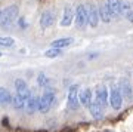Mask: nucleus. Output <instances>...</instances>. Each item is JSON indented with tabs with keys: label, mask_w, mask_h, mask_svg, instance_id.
Listing matches in <instances>:
<instances>
[{
	"label": "nucleus",
	"mask_w": 133,
	"mask_h": 132,
	"mask_svg": "<svg viewBox=\"0 0 133 132\" xmlns=\"http://www.w3.org/2000/svg\"><path fill=\"white\" fill-rule=\"evenodd\" d=\"M16 16H18V6L16 5H10L6 9H3V14H2V18H0V27H2V30L12 28Z\"/></svg>",
	"instance_id": "nucleus-1"
},
{
	"label": "nucleus",
	"mask_w": 133,
	"mask_h": 132,
	"mask_svg": "<svg viewBox=\"0 0 133 132\" xmlns=\"http://www.w3.org/2000/svg\"><path fill=\"white\" fill-rule=\"evenodd\" d=\"M76 25L77 28H86L89 25V15H87V6L78 5L76 9Z\"/></svg>",
	"instance_id": "nucleus-2"
},
{
	"label": "nucleus",
	"mask_w": 133,
	"mask_h": 132,
	"mask_svg": "<svg viewBox=\"0 0 133 132\" xmlns=\"http://www.w3.org/2000/svg\"><path fill=\"white\" fill-rule=\"evenodd\" d=\"M53 103H55V94L52 91H46L44 94L40 97V104H38V111L40 113H48L52 109Z\"/></svg>",
	"instance_id": "nucleus-3"
},
{
	"label": "nucleus",
	"mask_w": 133,
	"mask_h": 132,
	"mask_svg": "<svg viewBox=\"0 0 133 132\" xmlns=\"http://www.w3.org/2000/svg\"><path fill=\"white\" fill-rule=\"evenodd\" d=\"M109 105L114 110H120L123 105V95H121L118 88H115V86H112L109 91Z\"/></svg>",
	"instance_id": "nucleus-4"
},
{
	"label": "nucleus",
	"mask_w": 133,
	"mask_h": 132,
	"mask_svg": "<svg viewBox=\"0 0 133 132\" xmlns=\"http://www.w3.org/2000/svg\"><path fill=\"white\" fill-rule=\"evenodd\" d=\"M80 104V95H78V86L71 85L70 92H68V109L70 110H77Z\"/></svg>",
	"instance_id": "nucleus-5"
},
{
	"label": "nucleus",
	"mask_w": 133,
	"mask_h": 132,
	"mask_svg": "<svg viewBox=\"0 0 133 132\" xmlns=\"http://www.w3.org/2000/svg\"><path fill=\"white\" fill-rule=\"evenodd\" d=\"M87 15H89V25L92 28H96L99 25V8L95 5V3H90L87 5Z\"/></svg>",
	"instance_id": "nucleus-6"
},
{
	"label": "nucleus",
	"mask_w": 133,
	"mask_h": 132,
	"mask_svg": "<svg viewBox=\"0 0 133 132\" xmlns=\"http://www.w3.org/2000/svg\"><path fill=\"white\" fill-rule=\"evenodd\" d=\"M95 99L102 105V107H104V109L107 107V104H108V101H109V94H108V91H107V86L105 85H98L96 86Z\"/></svg>",
	"instance_id": "nucleus-7"
},
{
	"label": "nucleus",
	"mask_w": 133,
	"mask_h": 132,
	"mask_svg": "<svg viewBox=\"0 0 133 132\" xmlns=\"http://www.w3.org/2000/svg\"><path fill=\"white\" fill-rule=\"evenodd\" d=\"M55 22V14L52 10H44L40 16V27L42 28H49Z\"/></svg>",
	"instance_id": "nucleus-8"
},
{
	"label": "nucleus",
	"mask_w": 133,
	"mask_h": 132,
	"mask_svg": "<svg viewBox=\"0 0 133 132\" xmlns=\"http://www.w3.org/2000/svg\"><path fill=\"white\" fill-rule=\"evenodd\" d=\"M120 92L123 95V98H126L127 101L133 98V91H132V86H130V82L127 79H123V80L120 82V86H118Z\"/></svg>",
	"instance_id": "nucleus-9"
},
{
	"label": "nucleus",
	"mask_w": 133,
	"mask_h": 132,
	"mask_svg": "<svg viewBox=\"0 0 133 132\" xmlns=\"http://www.w3.org/2000/svg\"><path fill=\"white\" fill-rule=\"evenodd\" d=\"M38 104H40V98H37L36 95L28 97L27 101H25V110H27V113L28 114L36 113V111L38 110Z\"/></svg>",
	"instance_id": "nucleus-10"
},
{
	"label": "nucleus",
	"mask_w": 133,
	"mask_h": 132,
	"mask_svg": "<svg viewBox=\"0 0 133 132\" xmlns=\"http://www.w3.org/2000/svg\"><path fill=\"white\" fill-rule=\"evenodd\" d=\"M15 89H16V92H18L19 95H22L25 99L28 98V97H31V92H30L28 86H27V83H25L22 79H16V80H15Z\"/></svg>",
	"instance_id": "nucleus-11"
},
{
	"label": "nucleus",
	"mask_w": 133,
	"mask_h": 132,
	"mask_svg": "<svg viewBox=\"0 0 133 132\" xmlns=\"http://www.w3.org/2000/svg\"><path fill=\"white\" fill-rule=\"evenodd\" d=\"M121 15L126 16L127 21L133 22V3H130L127 0L121 2Z\"/></svg>",
	"instance_id": "nucleus-12"
},
{
	"label": "nucleus",
	"mask_w": 133,
	"mask_h": 132,
	"mask_svg": "<svg viewBox=\"0 0 133 132\" xmlns=\"http://www.w3.org/2000/svg\"><path fill=\"white\" fill-rule=\"evenodd\" d=\"M89 110H90L92 117H95V119H102L104 117V107H102L96 99L92 101V104L89 105Z\"/></svg>",
	"instance_id": "nucleus-13"
},
{
	"label": "nucleus",
	"mask_w": 133,
	"mask_h": 132,
	"mask_svg": "<svg viewBox=\"0 0 133 132\" xmlns=\"http://www.w3.org/2000/svg\"><path fill=\"white\" fill-rule=\"evenodd\" d=\"M76 18V14L72 12L71 6H66L65 10H64V15H62V19H61V25L62 27H68V25H71L72 19Z\"/></svg>",
	"instance_id": "nucleus-14"
},
{
	"label": "nucleus",
	"mask_w": 133,
	"mask_h": 132,
	"mask_svg": "<svg viewBox=\"0 0 133 132\" xmlns=\"http://www.w3.org/2000/svg\"><path fill=\"white\" fill-rule=\"evenodd\" d=\"M99 16H101V21L105 24H109L111 22V19L114 18L112 14H111V10H109L108 5H101L99 6Z\"/></svg>",
	"instance_id": "nucleus-15"
},
{
	"label": "nucleus",
	"mask_w": 133,
	"mask_h": 132,
	"mask_svg": "<svg viewBox=\"0 0 133 132\" xmlns=\"http://www.w3.org/2000/svg\"><path fill=\"white\" fill-rule=\"evenodd\" d=\"M107 5H108L112 16H120L121 15V0H107Z\"/></svg>",
	"instance_id": "nucleus-16"
},
{
	"label": "nucleus",
	"mask_w": 133,
	"mask_h": 132,
	"mask_svg": "<svg viewBox=\"0 0 133 132\" xmlns=\"http://www.w3.org/2000/svg\"><path fill=\"white\" fill-rule=\"evenodd\" d=\"M80 104L89 109V105L92 104V91H90V88L84 89V91L80 94Z\"/></svg>",
	"instance_id": "nucleus-17"
},
{
	"label": "nucleus",
	"mask_w": 133,
	"mask_h": 132,
	"mask_svg": "<svg viewBox=\"0 0 133 132\" xmlns=\"http://www.w3.org/2000/svg\"><path fill=\"white\" fill-rule=\"evenodd\" d=\"M25 101L27 99L22 97V95H19L18 92L12 97V105H14V109L15 110H22L25 107Z\"/></svg>",
	"instance_id": "nucleus-18"
},
{
	"label": "nucleus",
	"mask_w": 133,
	"mask_h": 132,
	"mask_svg": "<svg viewBox=\"0 0 133 132\" xmlns=\"http://www.w3.org/2000/svg\"><path fill=\"white\" fill-rule=\"evenodd\" d=\"M71 43H72V37H64V39H56V40H53V42L50 43V46L62 49V47L70 46Z\"/></svg>",
	"instance_id": "nucleus-19"
},
{
	"label": "nucleus",
	"mask_w": 133,
	"mask_h": 132,
	"mask_svg": "<svg viewBox=\"0 0 133 132\" xmlns=\"http://www.w3.org/2000/svg\"><path fill=\"white\" fill-rule=\"evenodd\" d=\"M12 104V95L9 91L5 88H0V105H6V104Z\"/></svg>",
	"instance_id": "nucleus-20"
},
{
	"label": "nucleus",
	"mask_w": 133,
	"mask_h": 132,
	"mask_svg": "<svg viewBox=\"0 0 133 132\" xmlns=\"http://www.w3.org/2000/svg\"><path fill=\"white\" fill-rule=\"evenodd\" d=\"M37 82H38V86H43V88H49L50 86V80H49L44 73H40L37 76Z\"/></svg>",
	"instance_id": "nucleus-21"
},
{
	"label": "nucleus",
	"mask_w": 133,
	"mask_h": 132,
	"mask_svg": "<svg viewBox=\"0 0 133 132\" xmlns=\"http://www.w3.org/2000/svg\"><path fill=\"white\" fill-rule=\"evenodd\" d=\"M15 45V40L9 36H5V37H2L0 36V46H5V47H12Z\"/></svg>",
	"instance_id": "nucleus-22"
},
{
	"label": "nucleus",
	"mask_w": 133,
	"mask_h": 132,
	"mask_svg": "<svg viewBox=\"0 0 133 132\" xmlns=\"http://www.w3.org/2000/svg\"><path fill=\"white\" fill-rule=\"evenodd\" d=\"M61 53H62V51L59 49V47H50L49 51L44 52V55H46L48 58H56V57H59Z\"/></svg>",
	"instance_id": "nucleus-23"
},
{
	"label": "nucleus",
	"mask_w": 133,
	"mask_h": 132,
	"mask_svg": "<svg viewBox=\"0 0 133 132\" xmlns=\"http://www.w3.org/2000/svg\"><path fill=\"white\" fill-rule=\"evenodd\" d=\"M19 22H21V27H27V24H25V19L24 18L19 19Z\"/></svg>",
	"instance_id": "nucleus-24"
},
{
	"label": "nucleus",
	"mask_w": 133,
	"mask_h": 132,
	"mask_svg": "<svg viewBox=\"0 0 133 132\" xmlns=\"http://www.w3.org/2000/svg\"><path fill=\"white\" fill-rule=\"evenodd\" d=\"M2 14H3V10H0V18H2Z\"/></svg>",
	"instance_id": "nucleus-25"
},
{
	"label": "nucleus",
	"mask_w": 133,
	"mask_h": 132,
	"mask_svg": "<svg viewBox=\"0 0 133 132\" xmlns=\"http://www.w3.org/2000/svg\"><path fill=\"white\" fill-rule=\"evenodd\" d=\"M0 55H2V53H0Z\"/></svg>",
	"instance_id": "nucleus-26"
}]
</instances>
